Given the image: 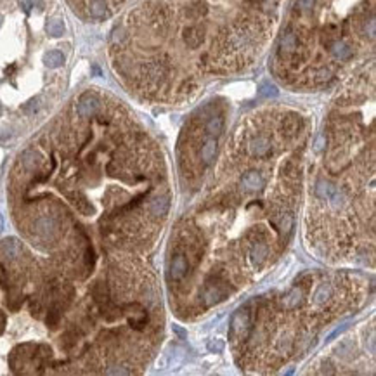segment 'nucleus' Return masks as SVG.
<instances>
[{
  "label": "nucleus",
  "instance_id": "obj_1",
  "mask_svg": "<svg viewBox=\"0 0 376 376\" xmlns=\"http://www.w3.org/2000/svg\"><path fill=\"white\" fill-rule=\"evenodd\" d=\"M278 0H144L111 33L118 75L149 99L165 88V57L177 38L194 54V80L251 63L276 19Z\"/></svg>",
  "mask_w": 376,
  "mask_h": 376
},
{
  "label": "nucleus",
  "instance_id": "obj_2",
  "mask_svg": "<svg viewBox=\"0 0 376 376\" xmlns=\"http://www.w3.org/2000/svg\"><path fill=\"white\" fill-rule=\"evenodd\" d=\"M373 7V0H295L279 38L276 75L309 87L333 82V63L345 65L357 54L354 40H375Z\"/></svg>",
  "mask_w": 376,
  "mask_h": 376
},
{
  "label": "nucleus",
  "instance_id": "obj_3",
  "mask_svg": "<svg viewBox=\"0 0 376 376\" xmlns=\"http://www.w3.org/2000/svg\"><path fill=\"white\" fill-rule=\"evenodd\" d=\"M71 2L78 9H82L90 19L101 21V19L110 18L114 7L123 4L125 0H71Z\"/></svg>",
  "mask_w": 376,
  "mask_h": 376
},
{
  "label": "nucleus",
  "instance_id": "obj_4",
  "mask_svg": "<svg viewBox=\"0 0 376 376\" xmlns=\"http://www.w3.org/2000/svg\"><path fill=\"white\" fill-rule=\"evenodd\" d=\"M248 330H250V317H248V312L246 310H238L234 314L231 321V330H229V338L234 340L238 336H246L248 334Z\"/></svg>",
  "mask_w": 376,
  "mask_h": 376
},
{
  "label": "nucleus",
  "instance_id": "obj_5",
  "mask_svg": "<svg viewBox=\"0 0 376 376\" xmlns=\"http://www.w3.org/2000/svg\"><path fill=\"white\" fill-rule=\"evenodd\" d=\"M212 279H213V283L210 281V279L206 281V288H205L203 296H201L206 307L219 304V302H221L222 298L225 296V291L222 289V285H221V279L219 278H212Z\"/></svg>",
  "mask_w": 376,
  "mask_h": 376
},
{
  "label": "nucleus",
  "instance_id": "obj_6",
  "mask_svg": "<svg viewBox=\"0 0 376 376\" xmlns=\"http://www.w3.org/2000/svg\"><path fill=\"white\" fill-rule=\"evenodd\" d=\"M270 149H272V144H270L269 137L265 135L255 137V139H251L248 142V153L251 156H255V158H264V156L269 155Z\"/></svg>",
  "mask_w": 376,
  "mask_h": 376
},
{
  "label": "nucleus",
  "instance_id": "obj_7",
  "mask_svg": "<svg viewBox=\"0 0 376 376\" xmlns=\"http://www.w3.org/2000/svg\"><path fill=\"white\" fill-rule=\"evenodd\" d=\"M187 260L184 255H175L174 259L170 262V278L172 279H182L184 276L187 274Z\"/></svg>",
  "mask_w": 376,
  "mask_h": 376
},
{
  "label": "nucleus",
  "instance_id": "obj_8",
  "mask_svg": "<svg viewBox=\"0 0 376 376\" xmlns=\"http://www.w3.org/2000/svg\"><path fill=\"white\" fill-rule=\"evenodd\" d=\"M168 210H170V198L168 196L155 198L151 201V205H149V212H151V215L155 217V219L165 217L168 213Z\"/></svg>",
  "mask_w": 376,
  "mask_h": 376
},
{
  "label": "nucleus",
  "instance_id": "obj_9",
  "mask_svg": "<svg viewBox=\"0 0 376 376\" xmlns=\"http://www.w3.org/2000/svg\"><path fill=\"white\" fill-rule=\"evenodd\" d=\"M56 229H57V224L52 217H42V219H38V221L35 222V232L44 236V238L52 236L54 232H56Z\"/></svg>",
  "mask_w": 376,
  "mask_h": 376
},
{
  "label": "nucleus",
  "instance_id": "obj_10",
  "mask_svg": "<svg viewBox=\"0 0 376 376\" xmlns=\"http://www.w3.org/2000/svg\"><path fill=\"white\" fill-rule=\"evenodd\" d=\"M217 149H219V144H217V137H208L205 142H203L201 148V161L205 165H210L217 156Z\"/></svg>",
  "mask_w": 376,
  "mask_h": 376
},
{
  "label": "nucleus",
  "instance_id": "obj_11",
  "mask_svg": "<svg viewBox=\"0 0 376 376\" xmlns=\"http://www.w3.org/2000/svg\"><path fill=\"white\" fill-rule=\"evenodd\" d=\"M241 184H243V187L248 191H259L264 187V177L255 170L246 172V174L243 175V179H241Z\"/></svg>",
  "mask_w": 376,
  "mask_h": 376
},
{
  "label": "nucleus",
  "instance_id": "obj_12",
  "mask_svg": "<svg viewBox=\"0 0 376 376\" xmlns=\"http://www.w3.org/2000/svg\"><path fill=\"white\" fill-rule=\"evenodd\" d=\"M205 130L210 137H219L224 132V118L222 114H210L205 123Z\"/></svg>",
  "mask_w": 376,
  "mask_h": 376
},
{
  "label": "nucleus",
  "instance_id": "obj_13",
  "mask_svg": "<svg viewBox=\"0 0 376 376\" xmlns=\"http://www.w3.org/2000/svg\"><path fill=\"white\" fill-rule=\"evenodd\" d=\"M304 302V293H302L300 288H291L285 296H283V307L286 310H293L296 309L298 305H302Z\"/></svg>",
  "mask_w": 376,
  "mask_h": 376
},
{
  "label": "nucleus",
  "instance_id": "obj_14",
  "mask_svg": "<svg viewBox=\"0 0 376 376\" xmlns=\"http://www.w3.org/2000/svg\"><path fill=\"white\" fill-rule=\"evenodd\" d=\"M267 253H269L267 244H264V241H257V243L253 244V248H251V251H250L251 262H253L255 265H260V264L265 262Z\"/></svg>",
  "mask_w": 376,
  "mask_h": 376
},
{
  "label": "nucleus",
  "instance_id": "obj_15",
  "mask_svg": "<svg viewBox=\"0 0 376 376\" xmlns=\"http://www.w3.org/2000/svg\"><path fill=\"white\" fill-rule=\"evenodd\" d=\"M92 295H94L95 302H97L99 305H104L110 302V291H108V286L104 285V283H97V285H94V288H92Z\"/></svg>",
  "mask_w": 376,
  "mask_h": 376
},
{
  "label": "nucleus",
  "instance_id": "obj_16",
  "mask_svg": "<svg viewBox=\"0 0 376 376\" xmlns=\"http://www.w3.org/2000/svg\"><path fill=\"white\" fill-rule=\"evenodd\" d=\"M21 161H23L26 170H35V168L38 167V163H40V156H38V153L33 151V149H28V151H24L23 156H21Z\"/></svg>",
  "mask_w": 376,
  "mask_h": 376
},
{
  "label": "nucleus",
  "instance_id": "obj_17",
  "mask_svg": "<svg viewBox=\"0 0 376 376\" xmlns=\"http://www.w3.org/2000/svg\"><path fill=\"white\" fill-rule=\"evenodd\" d=\"M330 298H331V286L324 283V285H321L319 288H317V291L314 293V304L323 305L326 304Z\"/></svg>",
  "mask_w": 376,
  "mask_h": 376
},
{
  "label": "nucleus",
  "instance_id": "obj_18",
  "mask_svg": "<svg viewBox=\"0 0 376 376\" xmlns=\"http://www.w3.org/2000/svg\"><path fill=\"white\" fill-rule=\"evenodd\" d=\"M2 250H4V253L7 255L9 259H14V257H18L19 251H21V246H19L18 241H14V240H5L4 244H2Z\"/></svg>",
  "mask_w": 376,
  "mask_h": 376
},
{
  "label": "nucleus",
  "instance_id": "obj_19",
  "mask_svg": "<svg viewBox=\"0 0 376 376\" xmlns=\"http://www.w3.org/2000/svg\"><path fill=\"white\" fill-rule=\"evenodd\" d=\"M334 187L331 186L330 182H326V180H321V182H317V187H315V194L319 198H323V199H328V198L333 194Z\"/></svg>",
  "mask_w": 376,
  "mask_h": 376
},
{
  "label": "nucleus",
  "instance_id": "obj_20",
  "mask_svg": "<svg viewBox=\"0 0 376 376\" xmlns=\"http://www.w3.org/2000/svg\"><path fill=\"white\" fill-rule=\"evenodd\" d=\"M59 317H61V312L57 307H52L49 312H47V317H45V323L49 328H56L57 323H59Z\"/></svg>",
  "mask_w": 376,
  "mask_h": 376
},
{
  "label": "nucleus",
  "instance_id": "obj_21",
  "mask_svg": "<svg viewBox=\"0 0 376 376\" xmlns=\"http://www.w3.org/2000/svg\"><path fill=\"white\" fill-rule=\"evenodd\" d=\"M291 347H293V340H289L288 336H285V338L279 340L278 343V349L281 354H289L291 352Z\"/></svg>",
  "mask_w": 376,
  "mask_h": 376
},
{
  "label": "nucleus",
  "instance_id": "obj_22",
  "mask_svg": "<svg viewBox=\"0 0 376 376\" xmlns=\"http://www.w3.org/2000/svg\"><path fill=\"white\" fill-rule=\"evenodd\" d=\"M208 350L210 352H213V354H221L222 350H224V342L219 340V338L212 340V342L208 343Z\"/></svg>",
  "mask_w": 376,
  "mask_h": 376
},
{
  "label": "nucleus",
  "instance_id": "obj_23",
  "mask_svg": "<svg viewBox=\"0 0 376 376\" xmlns=\"http://www.w3.org/2000/svg\"><path fill=\"white\" fill-rule=\"evenodd\" d=\"M246 238H248V240H251V238H255L253 243H257V241H264V240H265V232L260 231V229H251V231L246 234Z\"/></svg>",
  "mask_w": 376,
  "mask_h": 376
},
{
  "label": "nucleus",
  "instance_id": "obj_24",
  "mask_svg": "<svg viewBox=\"0 0 376 376\" xmlns=\"http://www.w3.org/2000/svg\"><path fill=\"white\" fill-rule=\"evenodd\" d=\"M95 262V257H94V250H92V246H87V250H85V265L87 267H92Z\"/></svg>",
  "mask_w": 376,
  "mask_h": 376
},
{
  "label": "nucleus",
  "instance_id": "obj_25",
  "mask_svg": "<svg viewBox=\"0 0 376 376\" xmlns=\"http://www.w3.org/2000/svg\"><path fill=\"white\" fill-rule=\"evenodd\" d=\"M293 225V217L289 215V213H286L285 217H283V221H281V229L286 232H289V229H291Z\"/></svg>",
  "mask_w": 376,
  "mask_h": 376
},
{
  "label": "nucleus",
  "instance_id": "obj_26",
  "mask_svg": "<svg viewBox=\"0 0 376 376\" xmlns=\"http://www.w3.org/2000/svg\"><path fill=\"white\" fill-rule=\"evenodd\" d=\"M106 375H130V371L123 369L122 366H114L113 369H106Z\"/></svg>",
  "mask_w": 376,
  "mask_h": 376
},
{
  "label": "nucleus",
  "instance_id": "obj_27",
  "mask_svg": "<svg viewBox=\"0 0 376 376\" xmlns=\"http://www.w3.org/2000/svg\"><path fill=\"white\" fill-rule=\"evenodd\" d=\"M283 172H285V174L288 175V177H295L296 172H298V170H296L295 165H293V163H286L285 167H283Z\"/></svg>",
  "mask_w": 376,
  "mask_h": 376
},
{
  "label": "nucleus",
  "instance_id": "obj_28",
  "mask_svg": "<svg viewBox=\"0 0 376 376\" xmlns=\"http://www.w3.org/2000/svg\"><path fill=\"white\" fill-rule=\"evenodd\" d=\"M324 146H326V135H319L317 139H315V151H323Z\"/></svg>",
  "mask_w": 376,
  "mask_h": 376
},
{
  "label": "nucleus",
  "instance_id": "obj_29",
  "mask_svg": "<svg viewBox=\"0 0 376 376\" xmlns=\"http://www.w3.org/2000/svg\"><path fill=\"white\" fill-rule=\"evenodd\" d=\"M264 94H265V95H276V94H278V88H276V87H274V85H264Z\"/></svg>",
  "mask_w": 376,
  "mask_h": 376
},
{
  "label": "nucleus",
  "instance_id": "obj_30",
  "mask_svg": "<svg viewBox=\"0 0 376 376\" xmlns=\"http://www.w3.org/2000/svg\"><path fill=\"white\" fill-rule=\"evenodd\" d=\"M174 330H175V331H177V333H179V334H180V336H186V334H187V333H186V331H184V330H182V328H179V326H174Z\"/></svg>",
  "mask_w": 376,
  "mask_h": 376
},
{
  "label": "nucleus",
  "instance_id": "obj_31",
  "mask_svg": "<svg viewBox=\"0 0 376 376\" xmlns=\"http://www.w3.org/2000/svg\"><path fill=\"white\" fill-rule=\"evenodd\" d=\"M0 229H2V217H0Z\"/></svg>",
  "mask_w": 376,
  "mask_h": 376
}]
</instances>
